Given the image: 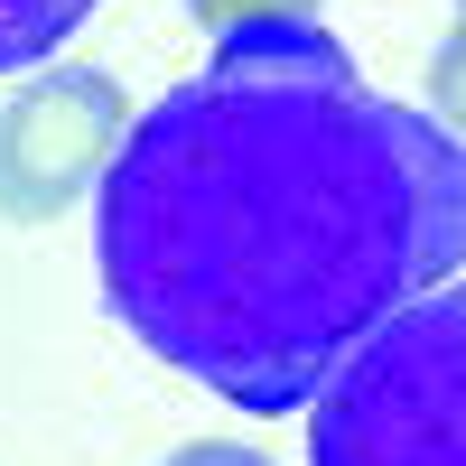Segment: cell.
<instances>
[{"label": "cell", "mask_w": 466, "mask_h": 466, "mask_svg": "<svg viewBox=\"0 0 466 466\" xmlns=\"http://www.w3.org/2000/svg\"><path fill=\"white\" fill-rule=\"evenodd\" d=\"M308 466H466V270L327 373Z\"/></svg>", "instance_id": "obj_2"}, {"label": "cell", "mask_w": 466, "mask_h": 466, "mask_svg": "<svg viewBox=\"0 0 466 466\" xmlns=\"http://www.w3.org/2000/svg\"><path fill=\"white\" fill-rule=\"evenodd\" d=\"M168 466H270V457H252V448H233V439H197V448H177Z\"/></svg>", "instance_id": "obj_7"}, {"label": "cell", "mask_w": 466, "mask_h": 466, "mask_svg": "<svg viewBox=\"0 0 466 466\" xmlns=\"http://www.w3.org/2000/svg\"><path fill=\"white\" fill-rule=\"evenodd\" d=\"M131 94L103 66H37L0 103V215L10 224H56L66 206L103 197L112 159L131 140Z\"/></svg>", "instance_id": "obj_3"}, {"label": "cell", "mask_w": 466, "mask_h": 466, "mask_svg": "<svg viewBox=\"0 0 466 466\" xmlns=\"http://www.w3.org/2000/svg\"><path fill=\"white\" fill-rule=\"evenodd\" d=\"M457 19H466V0H457Z\"/></svg>", "instance_id": "obj_8"}, {"label": "cell", "mask_w": 466, "mask_h": 466, "mask_svg": "<svg viewBox=\"0 0 466 466\" xmlns=\"http://www.w3.org/2000/svg\"><path fill=\"white\" fill-rule=\"evenodd\" d=\"M215 37L224 28H252V19H318V0H187Z\"/></svg>", "instance_id": "obj_6"}, {"label": "cell", "mask_w": 466, "mask_h": 466, "mask_svg": "<svg viewBox=\"0 0 466 466\" xmlns=\"http://www.w3.org/2000/svg\"><path fill=\"white\" fill-rule=\"evenodd\" d=\"M430 122H448L466 140V19L448 28V47L430 56Z\"/></svg>", "instance_id": "obj_5"}, {"label": "cell", "mask_w": 466, "mask_h": 466, "mask_svg": "<svg viewBox=\"0 0 466 466\" xmlns=\"http://www.w3.org/2000/svg\"><path fill=\"white\" fill-rule=\"evenodd\" d=\"M85 19L94 0H0V75H37Z\"/></svg>", "instance_id": "obj_4"}, {"label": "cell", "mask_w": 466, "mask_h": 466, "mask_svg": "<svg viewBox=\"0 0 466 466\" xmlns=\"http://www.w3.org/2000/svg\"><path fill=\"white\" fill-rule=\"evenodd\" d=\"M94 261L159 364L280 420L466 270V140L373 94L327 19L224 28L131 122L94 197Z\"/></svg>", "instance_id": "obj_1"}]
</instances>
